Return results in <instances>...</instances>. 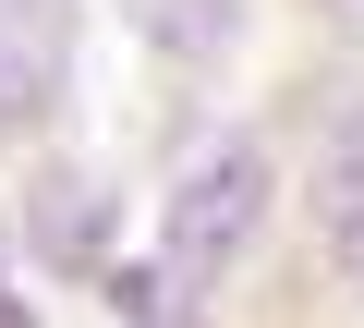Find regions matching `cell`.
<instances>
[{
    "label": "cell",
    "mask_w": 364,
    "mask_h": 328,
    "mask_svg": "<svg viewBox=\"0 0 364 328\" xmlns=\"http://www.w3.org/2000/svg\"><path fill=\"white\" fill-rule=\"evenodd\" d=\"M255 219H267V146H255V134H219L195 171L170 183L158 243H170V268H182V280H207V268H231V255L255 243Z\"/></svg>",
    "instance_id": "cell-1"
},
{
    "label": "cell",
    "mask_w": 364,
    "mask_h": 328,
    "mask_svg": "<svg viewBox=\"0 0 364 328\" xmlns=\"http://www.w3.org/2000/svg\"><path fill=\"white\" fill-rule=\"evenodd\" d=\"M73 73V0H0V134H37Z\"/></svg>",
    "instance_id": "cell-2"
},
{
    "label": "cell",
    "mask_w": 364,
    "mask_h": 328,
    "mask_svg": "<svg viewBox=\"0 0 364 328\" xmlns=\"http://www.w3.org/2000/svg\"><path fill=\"white\" fill-rule=\"evenodd\" d=\"M25 231H37L49 268H97V255H109V183H97V171H49L37 207H25Z\"/></svg>",
    "instance_id": "cell-3"
},
{
    "label": "cell",
    "mask_w": 364,
    "mask_h": 328,
    "mask_svg": "<svg viewBox=\"0 0 364 328\" xmlns=\"http://www.w3.org/2000/svg\"><path fill=\"white\" fill-rule=\"evenodd\" d=\"M316 207H328V231H364V110H340L316 146Z\"/></svg>",
    "instance_id": "cell-4"
},
{
    "label": "cell",
    "mask_w": 364,
    "mask_h": 328,
    "mask_svg": "<svg viewBox=\"0 0 364 328\" xmlns=\"http://www.w3.org/2000/svg\"><path fill=\"white\" fill-rule=\"evenodd\" d=\"M134 13H146L158 49H195V61H219V49L243 37V0H134Z\"/></svg>",
    "instance_id": "cell-5"
},
{
    "label": "cell",
    "mask_w": 364,
    "mask_h": 328,
    "mask_svg": "<svg viewBox=\"0 0 364 328\" xmlns=\"http://www.w3.org/2000/svg\"><path fill=\"white\" fill-rule=\"evenodd\" d=\"M109 304L134 316V328H182V268L158 280V268H109Z\"/></svg>",
    "instance_id": "cell-6"
},
{
    "label": "cell",
    "mask_w": 364,
    "mask_h": 328,
    "mask_svg": "<svg viewBox=\"0 0 364 328\" xmlns=\"http://www.w3.org/2000/svg\"><path fill=\"white\" fill-rule=\"evenodd\" d=\"M0 243H13V231H0ZM0 328H37V316H25V304H13V280H0Z\"/></svg>",
    "instance_id": "cell-7"
},
{
    "label": "cell",
    "mask_w": 364,
    "mask_h": 328,
    "mask_svg": "<svg viewBox=\"0 0 364 328\" xmlns=\"http://www.w3.org/2000/svg\"><path fill=\"white\" fill-rule=\"evenodd\" d=\"M340 268H352V292H364V231H340Z\"/></svg>",
    "instance_id": "cell-8"
}]
</instances>
